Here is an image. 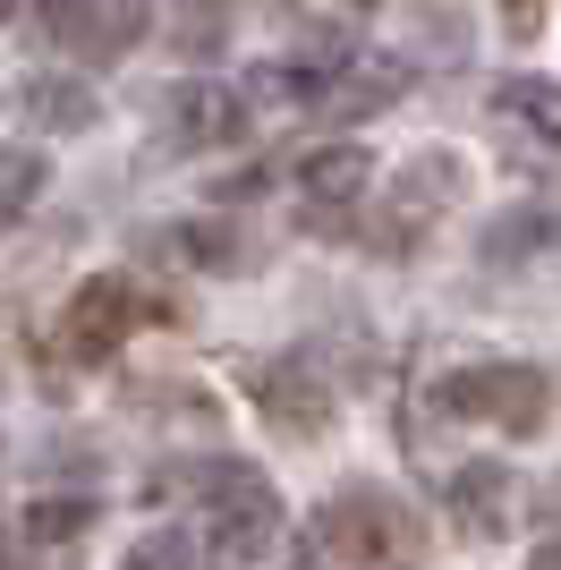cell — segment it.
<instances>
[{
  "instance_id": "ac0fdd59",
  "label": "cell",
  "mask_w": 561,
  "mask_h": 570,
  "mask_svg": "<svg viewBox=\"0 0 561 570\" xmlns=\"http://www.w3.org/2000/svg\"><path fill=\"white\" fill-rule=\"evenodd\" d=\"M502 26H511V35H537V26H544V0H502Z\"/></svg>"
},
{
  "instance_id": "5b68a950",
  "label": "cell",
  "mask_w": 561,
  "mask_h": 570,
  "mask_svg": "<svg viewBox=\"0 0 561 570\" xmlns=\"http://www.w3.org/2000/svg\"><path fill=\"white\" fill-rule=\"evenodd\" d=\"M137 315L145 307H137V289H128V273H102V282H86L69 298V315H60V350L94 366V357H111L119 341L137 333Z\"/></svg>"
},
{
  "instance_id": "3957f363",
  "label": "cell",
  "mask_w": 561,
  "mask_h": 570,
  "mask_svg": "<svg viewBox=\"0 0 561 570\" xmlns=\"http://www.w3.org/2000/svg\"><path fill=\"white\" fill-rule=\"evenodd\" d=\"M434 409L443 417H476V426H502L511 443H537L553 426V375L528 366V357H485V366H451L434 383Z\"/></svg>"
},
{
  "instance_id": "8992f818",
  "label": "cell",
  "mask_w": 561,
  "mask_h": 570,
  "mask_svg": "<svg viewBox=\"0 0 561 570\" xmlns=\"http://www.w3.org/2000/svg\"><path fill=\"white\" fill-rule=\"evenodd\" d=\"M238 128H247V95H230V86H179V95L163 102V145L170 154L230 145Z\"/></svg>"
},
{
  "instance_id": "6da1fadb",
  "label": "cell",
  "mask_w": 561,
  "mask_h": 570,
  "mask_svg": "<svg viewBox=\"0 0 561 570\" xmlns=\"http://www.w3.org/2000/svg\"><path fill=\"white\" fill-rule=\"evenodd\" d=\"M196 485L213 494V570H298V528L256 460H213Z\"/></svg>"
},
{
  "instance_id": "7a4b0ae2",
  "label": "cell",
  "mask_w": 561,
  "mask_h": 570,
  "mask_svg": "<svg viewBox=\"0 0 561 570\" xmlns=\"http://www.w3.org/2000/svg\"><path fill=\"white\" fill-rule=\"evenodd\" d=\"M315 546L341 570H417L425 562V520L392 485H341L315 511Z\"/></svg>"
},
{
  "instance_id": "5bb4252c",
  "label": "cell",
  "mask_w": 561,
  "mask_h": 570,
  "mask_svg": "<svg viewBox=\"0 0 561 570\" xmlns=\"http://www.w3.org/2000/svg\"><path fill=\"white\" fill-rule=\"evenodd\" d=\"M544 238H553V214H544V205H519L511 222H493V230H485V264H528Z\"/></svg>"
},
{
  "instance_id": "30bf717a",
  "label": "cell",
  "mask_w": 561,
  "mask_h": 570,
  "mask_svg": "<svg viewBox=\"0 0 561 570\" xmlns=\"http://www.w3.org/2000/svg\"><path fill=\"white\" fill-rule=\"evenodd\" d=\"M137 35H145V0H77L69 9V43L94 60H119Z\"/></svg>"
},
{
  "instance_id": "8fae6325",
  "label": "cell",
  "mask_w": 561,
  "mask_h": 570,
  "mask_svg": "<svg viewBox=\"0 0 561 570\" xmlns=\"http://www.w3.org/2000/svg\"><path fill=\"white\" fill-rule=\"evenodd\" d=\"M298 188L315 196V205H350V196L374 188V163H366V145H315L298 163Z\"/></svg>"
},
{
  "instance_id": "ba28073f",
  "label": "cell",
  "mask_w": 561,
  "mask_h": 570,
  "mask_svg": "<svg viewBox=\"0 0 561 570\" xmlns=\"http://www.w3.org/2000/svg\"><path fill=\"white\" fill-rule=\"evenodd\" d=\"M451 520L468 537H502L511 528V460H460L451 469Z\"/></svg>"
},
{
  "instance_id": "e0dca14e",
  "label": "cell",
  "mask_w": 561,
  "mask_h": 570,
  "mask_svg": "<svg viewBox=\"0 0 561 570\" xmlns=\"http://www.w3.org/2000/svg\"><path fill=\"white\" fill-rule=\"evenodd\" d=\"M77 528H94V494H60V502H26V537L69 546Z\"/></svg>"
},
{
  "instance_id": "4fadbf2b",
  "label": "cell",
  "mask_w": 561,
  "mask_h": 570,
  "mask_svg": "<svg viewBox=\"0 0 561 570\" xmlns=\"http://www.w3.org/2000/svg\"><path fill=\"white\" fill-rule=\"evenodd\" d=\"M170 247H179L196 273H238V256H247L230 222H179V230H170Z\"/></svg>"
},
{
  "instance_id": "277c9868",
  "label": "cell",
  "mask_w": 561,
  "mask_h": 570,
  "mask_svg": "<svg viewBox=\"0 0 561 570\" xmlns=\"http://www.w3.org/2000/svg\"><path fill=\"white\" fill-rule=\"evenodd\" d=\"M451 196H460V154H417V163L400 170V188H383V205H374V247L409 256Z\"/></svg>"
},
{
  "instance_id": "2e32d148",
  "label": "cell",
  "mask_w": 561,
  "mask_h": 570,
  "mask_svg": "<svg viewBox=\"0 0 561 570\" xmlns=\"http://www.w3.org/2000/svg\"><path fill=\"white\" fill-rule=\"evenodd\" d=\"M119 570H196V537L187 528H145L137 546L119 553Z\"/></svg>"
},
{
  "instance_id": "7402d4cb",
  "label": "cell",
  "mask_w": 561,
  "mask_h": 570,
  "mask_svg": "<svg viewBox=\"0 0 561 570\" xmlns=\"http://www.w3.org/2000/svg\"><path fill=\"white\" fill-rule=\"evenodd\" d=\"M350 9H383V0H350Z\"/></svg>"
},
{
  "instance_id": "9c48e42d",
  "label": "cell",
  "mask_w": 561,
  "mask_h": 570,
  "mask_svg": "<svg viewBox=\"0 0 561 570\" xmlns=\"http://www.w3.org/2000/svg\"><path fill=\"white\" fill-rule=\"evenodd\" d=\"M18 111L35 119V128H51V137H77V128L102 119V102H94L86 77H26V86H18Z\"/></svg>"
},
{
  "instance_id": "44dd1931",
  "label": "cell",
  "mask_w": 561,
  "mask_h": 570,
  "mask_svg": "<svg viewBox=\"0 0 561 570\" xmlns=\"http://www.w3.org/2000/svg\"><path fill=\"white\" fill-rule=\"evenodd\" d=\"M0 570H18V553H9V537H0Z\"/></svg>"
},
{
  "instance_id": "52a82bcc",
  "label": "cell",
  "mask_w": 561,
  "mask_h": 570,
  "mask_svg": "<svg viewBox=\"0 0 561 570\" xmlns=\"http://www.w3.org/2000/svg\"><path fill=\"white\" fill-rule=\"evenodd\" d=\"M264 417L289 426V434L332 426V383L315 375V357H273V366H264Z\"/></svg>"
},
{
  "instance_id": "d6986e66",
  "label": "cell",
  "mask_w": 561,
  "mask_h": 570,
  "mask_svg": "<svg viewBox=\"0 0 561 570\" xmlns=\"http://www.w3.org/2000/svg\"><path fill=\"white\" fill-rule=\"evenodd\" d=\"M528 570H553V546H537V553H528Z\"/></svg>"
},
{
  "instance_id": "9a60e30c",
  "label": "cell",
  "mask_w": 561,
  "mask_h": 570,
  "mask_svg": "<svg viewBox=\"0 0 561 570\" xmlns=\"http://www.w3.org/2000/svg\"><path fill=\"white\" fill-rule=\"evenodd\" d=\"M493 111L528 119L537 137H553V128H561V95L544 86V77H502V86H493Z\"/></svg>"
},
{
  "instance_id": "ffe728a7",
  "label": "cell",
  "mask_w": 561,
  "mask_h": 570,
  "mask_svg": "<svg viewBox=\"0 0 561 570\" xmlns=\"http://www.w3.org/2000/svg\"><path fill=\"white\" fill-rule=\"evenodd\" d=\"M18 9H26V0H0V26H9V18H18Z\"/></svg>"
},
{
  "instance_id": "7c38bea8",
  "label": "cell",
  "mask_w": 561,
  "mask_h": 570,
  "mask_svg": "<svg viewBox=\"0 0 561 570\" xmlns=\"http://www.w3.org/2000/svg\"><path fill=\"white\" fill-rule=\"evenodd\" d=\"M51 188V163L35 145H0V230H18L35 214V196Z\"/></svg>"
}]
</instances>
